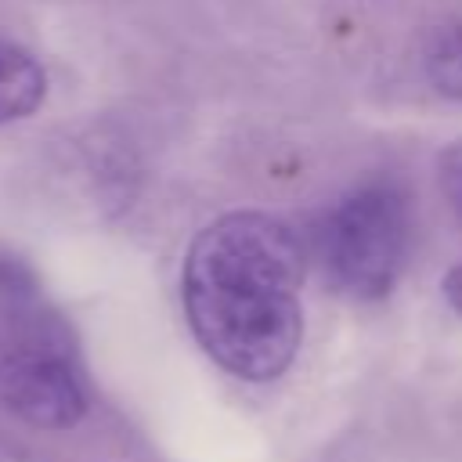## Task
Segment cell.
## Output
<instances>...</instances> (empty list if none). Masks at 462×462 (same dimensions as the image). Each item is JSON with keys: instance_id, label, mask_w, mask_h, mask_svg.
<instances>
[{"instance_id": "obj_3", "label": "cell", "mask_w": 462, "mask_h": 462, "mask_svg": "<svg viewBox=\"0 0 462 462\" xmlns=\"http://www.w3.org/2000/svg\"><path fill=\"white\" fill-rule=\"evenodd\" d=\"M411 242V206L393 180H368L346 191L314 227V256L328 285L354 300L386 296Z\"/></svg>"}, {"instance_id": "obj_1", "label": "cell", "mask_w": 462, "mask_h": 462, "mask_svg": "<svg viewBox=\"0 0 462 462\" xmlns=\"http://www.w3.org/2000/svg\"><path fill=\"white\" fill-rule=\"evenodd\" d=\"M303 274L307 249L278 217L238 209L206 224L180 271L199 346L238 379L282 375L303 339Z\"/></svg>"}, {"instance_id": "obj_4", "label": "cell", "mask_w": 462, "mask_h": 462, "mask_svg": "<svg viewBox=\"0 0 462 462\" xmlns=\"http://www.w3.org/2000/svg\"><path fill=\"white\" fill-rule=\"evenodd\" d=\"M47 97V72L40 58L0 36V126H11L18 119H29Z\"/></svg>"}, {"instance_id": "obj_7", "label": "cell", "mask_w": 462, "mask_h": 462, "mask_svg": "<svg viewBox=\"0 0 462 462\" xmlns=\"http://www.w3.org/2000/svg\"><path fill=\"white\" fill-rule=\"evenodd\" d=\"M444 300L462 314V263H455V267L444 274Z\"/></svg>"}, {"instance_id": "obj_5", "label": "cell", "mask_w": 462, "mask_h": 462, "mask_svg": "<svg viewBox=\"0 0 462 462\" xmlns=\"http://www.w3.org/2000/svg\"><path fill=\"white\" fill-rule=\"evenodd\" d=\"M422 65L437 94L462 101V22H448L430 36L422 51Z\"/></svg>"}, {"instance_id": "obj_2", "label": "cell", "mask_w": 462, "mask_h": 462, "mask_svg": "<svg viewBox=\"0 0 462 462\" xmlns=\"http://www.w3.org/2000/svg\"><path fill=\"white\" fill-rule=\"evenodd\" d=\"M90 404L79 339L36 271L0 249V408L36 430H65Z\"/></svg>"}, {"instance_id": "obj_6", "label": "cell", "mask_w": 462, "mask_h": 462, "mask_svg": "<svg viewBox=\"0 0 462 462\" xmlns=\"http://www.w3.org/2000/svg\"><path fill=\"white\" fill-rule=\"evenodd\" d=\"M437 180H440V191L444 199L451 202V209L462 217V141L448 144L437 159Z\"/></svg>"}]
</instances>
